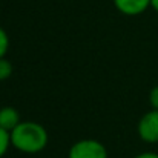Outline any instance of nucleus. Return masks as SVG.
Listing matches in <instances>:
<instances>
[{
  "label": "nucleus",
  "instance_id": "nucleus-1",
  "mask_svg": "<svg viewBox=\"0 0 158 158\" xmlns=\"http://www.w3.org/2000/svg\"><path fill=\"white\" fill-rule=\"evenodd\" d=\"M48 144L46 129L35 121H20L11 131V146L25 154H37Z\"/></svg>",
  "mask_w": 158,
  "mask_h": 158
},
{
  "label": "nucleus",
  "instance_id": "nucleus-2",
  "mask_svg": "<svg viewBox=\"0 0 158 158\" xmlns=\"http://www.w3.org/2000/svg\"><path fill=\"white\" fill-rule=\"evenodd\" d=\"M69 158H107V151L100 141L86 138L71 146Z\"/></svg>",
  "mask_w": 158,
  "mask_h": 158
},
{
  "label": "nucleus",
  "instance_id": "nucleus-3",
  "mask_svg": "<svg viewBox=\"0 0 158 158\" xmlns=\"http://www.w3.org/2000/svg\"><path fill=\"white\" fill-rule=\"evenodd\" d=\"M138 135L146 143H158V110L146 112L138 121Z\"/></svg>",
  "mask_w": 158,
  "mask_h": 158
},
{
  "label": "nucleus",
  "instance_id": "nucleus-4",
  "mask_svg": "<svg viewBox=\"0 0 158 158\" xmlns=\"http://www.w3.org/2000/svg\"><path fill=\"white\" fill-rule=\"evenodd\" d=\"M114 5L124 15H138L151 6V0H114Z\"/></svg>",
  "mask_w": 158,
  "mask_h": 158
},
{
  "label": "nucleus",
  "instance_id": "nucleus-5",
  "mask_svg": "<svg viewBox=\"0 0 158 158\" xmlns=\"http://www.w3.org/2000/svg\"><path fill=\"white\" fill-rule=\"evenodd\" d=\"M19 123H20V115L14 107L5 106V107L0 109V127L11 132Z\"/></svg>",
  "mask_w": 158,
  "mask_h": 158
},
{
  "label": "nucleus",
  "instance_id": "nucleus-6",
  "mask_svg": "<svg viewBox=\"0 0 158 158\" xmlns=\"http://www.w3.org/2000/svg\"><path fill=\"white\" fill-rule=\"evenodd\" d=\"M11 146V132L0 127V158L3 157Z\"/></svg>",
  "mask_w": 158,
  "mask_h": 158
},
{
  "label": "nucleus",
  "instance_id": "nucleus-7",
  "mask_svg": "<svg viewBox=\"0 0 158 158\" xmlns=\"http://www.w3.org/2000/svg\"><path fill=\"white\" fill-rule=\"evenodd\" d=\"M11 74H12V64H11V61L6 60L5 57L0 58V81L9 78Z\"/></svg>",
  "mask_w": 158,
  "mask_h": 158
},
{
  "label": "nucleus",
  "instance_id": "nucleus-8",
  "mask_svg": "<svg viewBox=\"0 0 158 158\" xmlns=\"http://www.w3.org/2000/svg\"><path fill=\"white\" fill-rule=\"evenodd\" d=\"M9 48V37L3 28H0V58H3Z\"/></svg>",
  "mask_w": 158,
  "mask_h": 158
},
{
  "label": "nucleus",
  "instance_id": "nucleus-9",
  "mask_svg": "<svg viewBox=\"0 0 158 158\" xmlns=\"http://www.w3.org/2000/svg\"><path fill=\"white\" fill-rule=\"evenodd\" d=\"M149 103L152 106V109L158 110V86L152 88V91L149 92Z\"/></svg>",
  "mask_w": 158,
  "mask_h": 158
},
{
  "label": "nucleus",
  "instance_id": "nucleus-10",
  "mask_svg": "<svg viewBox=\"0 0 158 158\" xmlns=\"http://www.w3.org/2000/svg\"><path fill=\"white\" fill-rule=\"evenodd\" d=\"M134 158H158V154L157 152H143V154H138Z\"/></svg>",
  "mask_w": 158,
  "mask_h": 158
},
{
  "label": "nucleus",
  "instance_id": "nucleus-11",
  "mask_svg": "<svg viewBox=\"0 0 158 158\" xmlns=\"http://www.w3.org/2000/svg\"><path fill=\"white\" fill-rule=\"evenodd\" d=\"M151 6L158 12V0H151Z\"/></svg>",
  "mask_w": 158,
  "mask_h": 158
}]
</instances>
